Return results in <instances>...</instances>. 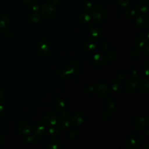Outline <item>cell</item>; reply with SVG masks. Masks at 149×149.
<instances>
[{"mask_svg":"<svg viewBox=\"0 0 149 149\" xmlns=\"http://www.w3.org/2000/svg\"><path fill=\"white\" fill-rule=\"evenodd\" d=\"M91 20V17L90 15L87 13H83L79 16V21L81 24H87Z\"/></svg>","mask_w":149,"mask_h":149,"instance_id":"19","label":"cell"},{"mask_svg":"<svg viewBox=\"0 0 149 149\" xmlns=\"http://www.w3.org/2000/svg\"><path fill=\"white\" fill-rule=\"evenodd\" d=\"M105 107L110 109H113L116 107V103L114 100L112 98H108L106 100L105 102Z\"/></svg>","mask_w":149,"mask_h":149,"instance_id":"23","label":"cell"},{"mask_svg":"<svg viewBox=\"0 0 149 149\" xmlns=\"http://www.w3.org/2000/svg\"><path fill=\"white\" fill-rule=\"evenodd\" d=\"M101 116H102V118H104V119H108L110 116H111V113L109 112L108 111H104L102 112L101 113Z\"/></svg>","mask_w":149,"mask_h":149,"instance_id":"38","label":"cell"},{"mask_svg":"<svg viewBox=\"0 0 149 149\" xmlns=\"http://www.w3.org/2000/svg\"><path fill=\"white\" fill-rule=\"evenodd\" d=\"M59 134V130L57 127H52L48 130V135L50 137H55Z\"/></svg>","mask_w":149,"mask_h":149,"instance_id":"25","label":"cell"},{"mask_svg":"<svg viewBox=\"0 0 149 149\" xmlns=\"http://www.w3.org/2000/svg\"><path fill=\"white\" fill-rule=\"evenodd\" d=\"M2 96H3V93L1 90H0V101H1V100L2 99Z\"/></svg>","mask_w":149,"mask_h":149,"instance_id":"49","label":"cell"},{"mask_svg":"<svg viewBox=\"0 0 149 149\" xmlns=\"http://www.w3.org/2000/svg\"><path fill=\"white\" fill-rule=\"evenodd\" d=\"M93 18L97 21H101L105 19L107 15V11L102 6L95 8L92 13Z\"/></svg>","mask_w":149,"mask_h":149,"instance_id":"3","label":"cell"},{"mask_svg":"<svg viewBox=\"0 0 149 149\" xmlns=\"http://www.w3.org/2000/svg\"><path fill=\"white\" fill-rule=\"evenodd\" d=\"M18 131L24 135H27L30 133L31 127L27 122H22L17 126Z\"/></svg>","mask_w":149,"mask_h":149,"instance_id":"9","label":"cell"},{"mask_svg":"<svg viewBox=\"0 0 149 149\" xmlns=\"http://www.w3.org/2000/svg\"><path fill=\"white\" fill-rule=\"evenodd\" d=\"M143 136L139 132L132 133L129 137V142L130 144L134 147L139 146L143 142Z\"/></svg>","mask_w":149,"mask_h":149,"instance_id":"2","label":"cell"},{"mask_svg":"<svg viewBox=\"0 0 149 149\" xmlns=\"http://www.w3.org/2000/svg\"><path fill=\"white\" fill-rule=\"evenodd\" d=\"M69 137L71 139H76L77 137L78 133L76 130L71 129L68 132Z\"/></svg>","mask_w":149,"mask_h":149,"instance_id":"30","label":"cell"},{"mask_svg":"<svg viewBox=\"0 0 149 149\" xmlns=\"http://www.w3.org/2000/svg\"><path fill=\"white\" fill-rule=\"evenodd\" d=\"M146 123V120L141 116H136L133 119V124L138 129H141L144 127Z\"/></svg>","mask_w":149,"mask_h":149,"instance_id":"11","label":"cell"},{"mask_svg":"<svg viewBox=\"0 0 149 149\" xmlns=\"http://www.w3.org/2000/svg\"><path fill=\"white\" fill-rule=\"evenodd\" d=\"M59 76H61V77H65L66 76H68V74H67V72H66V69H61L59 71Z\"/></svg>","mask_w":149,"mask_h":149,"instance_id":"40","label":"cell"},{"mask_svg":"<svg viewBox=\"0 0 149 149\" xmlns=\"http://www.w3.org/2000/svg\"><path fill=\"white\" fill-rule=\"evenodd\" d=\"M149 79L148 77L143 78L140 84V90L144 93H147L149 91Z\"/></svg>","mask_w":149,"mask_h":149,"instance_id":"16","label":"cell"},{"mask_svg":"<svg viewBox=\"0 0 149 149\" xmlns=\"http://www.w3.org/2000/svg\"><path fill=\"white\" fill-rule=\"evenodd\" d=\"M112 88L115 93H120L122 91V85L119 81L115 80L112 84Z\"/></svg>","mask_w":149,"mask_h":149,"instance_id":"21","label":"cell"},{"mask_svg":"<svg viewBox=\"0 0 149 149\" xmlns=\"http://www.w3.org/2000/svg\"><path fill=\"white\" fill-rule=\"evenodd\" d=\"M66 106V101L63 98H59L55 101L54 107L58 111H61L65 108Z\"/></svg>","mask_w":149,"mask_h":149,"instance_id":"20","label":"cell"},{"mask_svg":"<svg viewBox=\"0 0 149 149\" xmlns=\"http://www.w3.org/2000/svg\"><path fill=\"white\" fill-rule=\"evenodd\" d=\"M1 119H0V124H1Z\"/></svg>","mask_w":149,"mask_h":149,"instance_id":"52","label":"cell"},{"mask_svg":"<svg viewBox=\"0 0 149 149\" xmlns=\"http://www.w3.org/2000/svg\"><path fill=\"white\" fill-rule=\"evenodd\" d=\"M5 144V139L3 137L0 135V147H2Z\"/></svg>","mask_w":149,"mask_h":149,"instance_id":"45","label":"cell"},{"mask_svg":"<svg viewBox=\"0 0 149 149\" xmlns=\"http://www.w3.org/2000/svg\"><path fill=\"white\" fill-rule=\"evenodd\" d=\"M84 47L89 51H94L97 48V44L91 40H87L84 42Z\"/></svg>","mask_w":149,"mask_h":149,"instance_id":"17","label":"cell"},{"mask_svg":"<svg viewBox=\"0 0 149 149\" xmlns=\"http://www.w3.org/2000/svg\"><path fill=\"white\" fill-rule=\"evenodd\" d=\"M46 132V128L44 126L41 124H37L34 126L33 129V133L34 136H41L45 134Z\"/></svg>","mask_w":149,"mask_h":149,"instance_id":"10","label":"cell"},{"mask_svg":"<svg viewBox=\"0 0 149 149\" xmlns=\"http://www.w3.org/2000/svg\"><path fill=\"white\" fill-rule=\"evenodd\" d=\"M139 2H141V3H143V2H144L146 0H137Z\"/></svg>","mask_w":149,"mask_h":149,"instance_id":"51","label":"cell"},{"mask_svg":"<svg viewBox=\"0 0 149 149\" xmlns=\"http://www.w3.org/2000/svg\"><path fill=\"white\" fill-rule=\"evenodd\" d=\"M101 48L104 49V50H107L109 49V45L108 43L107 42H104V43H102L101 44Z\"/></svg>","mask_w":149,"mask_h":149,"instance_id":"41","label":"cell"},{"mask_svg":"<svg viewBox=\"0 0 149 149\" xmlns=\"http://www.w3.org/2000/svg\"><path fill=\"white\" fill-rule=\"evenodd\" d=\"M42 121L45 125L48 126H54L57 122L56 117L52 114H48L47 115H45L43 118Z\"/></svg>","mask_w":149,"mask_h":149,"instance_id":"5","label":"cell"},{"mask_svg":"<svg viewBox=\"0 0 149 149\" xmlns=\"http://www.w3.org/2000/svg\"><path fill=\"white\" fill-rule=\"evenodd\" d=\"M116 77L118 80H123L126 77L125 73L123 70H119L116 74Z\"/></svg>","mask_w":149,"mask_h":149,"instance_id":"31","label":"cell"},{"mask_svg":"<svg viewBox=\"0 0 149 149\" xmlns=\"http://www.w3.org/2000/svg\"><path fill=\"white\" fill-rule=\"evenodd\" d=\"M5 36H7V37H10L11 36V34H12L11 31L9 30H6L5 32Z\"/></svg>","mask_w":149,"mask_h":149,"instance_id":"47","label":"cell"},{"mask_svg":"<svg viewBox=\"0 0 149 149\" xmlns=\"http://www.w3.org/2000/svg\"><path fill=\"white\" fill-rule=\"evenodd\" d=\"M139 11L143 13H147L148 12V6L146 4H139L137 6Z\"/></svg>","mask_w":149,"mask_h":149,"instance_id":"26","label":"cell"},{"mask_svg":"<svg viewBox=\"0 0 149 149\" xmlns=\"http://www.w3.org/2000/svg\"><path fill=\"white\" fill-rule=\"evenodd\" d=\"M35 138L33 135H29L26 137V141L27 144H32L34 142Z\"/></svg>","mask_w":149,"mask_h":149,"instance_id":"33","label":"cell"},{"mask_svg":"<svg viewBox=\"0 0 149 149\" xmlns=\"http://www.w3.org/2000/svg\"><path fill=\"white\" fill-rule=\"evenodd\" d=\"M4 110V107L2 104H0V113H2Z\"/></svg>","mask_w":149,"mask_h":149,"instance_id":"48","label":"cell"},{"mask_svg":"<svg viewBox=\"0 0 149 149\" xmlns=\"http://www.w3.org/2000/svg\"><path fill=\"white\" fill-rule=\"evenodd\" d=\"M40 9V6L38 4H34L32 6V9L34 12H37Z\"/></svg>","mask_w":149,"mask_h":149,"instance_id":"44","label":"cell"},{"mask_svg":"<svg viewBox=\"0 0 149 149\" xmlns=\"http://www.w3.org/2000/svg\"><path fill=\"white\" fill-rule=\"evenodd\" d=\"M130 75L133 79H137V78H138V77L139 76V72L136 69H132L130 71Z\"/></svg>","mask_w":149,"mask_h":149,"instance_id":"34","label":"cell"},{"mask_svg":"<svg viewBox=\"0 0 149 149\" xmlns=\"http://www.w3.org/2000/svg\"><path fill=\"white\" fill-rule=\"evenodd\" d=\"M24 2H26V3H29V2H30L31 0H22Z\"/></svg>","mask_w":149,"mask_h":149,"instance_id":"50","label":"cell"},{"mask_svg":"<svg viewBox=\"0 0 149 149\" xmlns=\"http://www.w3.org/2000/svg\"><path fill=\"white\" fill-rule=\"evenodd\" d=\"M136 26L140 29H144L147 28L149 25V17L147 15H141L139 16L136 20Z\"/></svg>","mask_w":149,"mask_h":149,"instance_id":"4","label":"cell"},{"mask_svg":"<svg viewBox=\"0 0 149 149\" xmlns=\"http://www.w3.org/2000/svg\"><path fill=\"white\" fill-rule=\"evenodd\" d=\"M41 19V15L38 12H33L30 16V19L33 23H38Z\"/></svg>","mask_w":149,"mask_h":149,"instance_id":"24","label":"cell"},{"mask_svg":"<svg viewBox=\"0 0 149 149\" xmlns=\"http://www.w3.org/2000/svg\"><path fill=\"white\" fill-rule=\"evenodd\" d=\"M56 12V8L55 6L52 3H44L41 9V13L45 17H51L55 15Z\"/></svg>","mask_w":149,"mask_h":149,"instance_id":"1","label":"cell"},{"mask_svg":"<svg viewBox=\"0 0 149 149\" xmlns=\"http://www.w3.org/2000/svg\"><path fill=\"white\" fill-rule=\"evenodd\" d=\"M94 90H95L94 87L93 86H88L85 89L86 92L87 93H88V94H92V93H93L94 92Z\"/></svg>","mask_w":149,"mask_h":149,"instance_id":"37","label":"cell"},{"mask_svg":"<svg viewBox=\"0 0 149 149\" xmlns=\"http://www.w3.org/2000/svg\"><path fill=\"white\" fill-rule=\"evenodd\" d=\"M149 46V44H148V43L147 42V44L146 45V46L144 47V49H145V51H146V52L147 53V54H149V52H148V51H149V48H148V47Z\"/></svg>","mask_w":149,"mask_h":149,"instance_id":"46","label":"cell"},{"mask_svg":"<svg viewBox=\"0 0 149 149\" xmlns=\"http://www.w3.org/2000/svg\"><path fill=\"white\" fill-rule=\"evenodd\" d=\"M9 24V19L6 16H3L0 18V27L2 29L6 28Z\"/></svg>","mask_w":149,"mask_h":149,"instance_id":"22","label":"cell"},{"mask_svg":"<svg viewBox=\"0 0 149 149\" xmlns=\"http://www.w3.org/2000/svg\"><path fill=\"white\" fill-rule=\"evenodd\" d=\"M93 59L94 63L97 65H102L105 61V58L104 55L101 53H97L94 54Z\"/></svg>","mask_w":149,"mask_h":149,"instance_id":"14","label":"cell"},{"mask_svg":"<svg viewBox=\"0 0 149 149\" xmlns=\"http://www.w3.org/2000/svg\"><path fill=\"white\" fill-rule=\"evenodd\" d=\"M138 87V83L134 80H131L126 86V91L128 93H131L136 91Z\"/></svg>","mask_w":149,"mask_h":149,"instance_id":"15","label":"cell"},{"mask_svg":"<svg viewBox=\"0 0 149 149\" xmlns=\"http://www.w3.org/2000/svg\"><path fill=\"white\" fill-rule=\"evenodd\" d=\"M107 56L109 59H113L115 56V52L113 51H110L107 53Z\"/></svg>","mask_w":149,"mask_h":149,"instance_id":"39","label":"cell"},{"mask_svg":"<svg viewBox=\"0 0 149 149\" xmlns=\"http://www.w3.org/2000/svg\"><path fill=\"white\" fill-rule=\"evenodd\" d=\"M147 42L146 37L143 35L138 36L135 40V45L138 48H144Z\"/></svg>","mask_w":149,"mask_h":149,"instance_id":"12","label":"cell"},{"mask_svg":"<svg viewBox=\"0 0 149 149\" xmlns=\"http://www.w3.org/2000/svg\"><path fill=\"white\" fill-rule=\"evenodd\" d=\"M49 44L46 41H41L38 45V50L40 54L46 55L49 51Z\"/></svg>","mask_w":149,"mask_h":149,"instance_id":"6","label":"cell"},{"mask_svg":"<svg viewBox=\"0 0 149 149\" xmlns=\"http://www.w3.org/2000/svg\"><path fill=\"white\" fill-rule=\"evenodd\" d=\"M125 14L128 17H133L136 15V11L133 8H127L125 10Z\"/></svg>","mask_w":149,"mask_h":149,"instance_id":"27","label":"cell"},{"mask_svg":"<svg viewBox=\"0 0 149 149\" xmlns=\"http://www.w3.org/2000/svg\"><path fill=\"white\" fill-rule=\"evenodd\" d=\"M143 71L146 76H148L149 74V63L146 62L143 66Z\"/></svg>","mask_w":149,"mask_h":149,"instance_id":"35","label":"cell"},{"mask_svg":"<svg viewBox=\"0 0 149 149\" xmlns=\"http://www.w3.org/2000/svg\"><path fill=\"white\" fill-rule=\"evenodd\" d=\"M93 7V3L90 1H87L84 4V8L87 12H91Z\"/></svg>","mask_w":149,"mask_h":149,"instance_id":"29","label":"cell"},{"mask_svg":"<svg viewBox=\"0 0 149 149\" xmlns=\"http://www.w3.org/2000/svg\"><path fill=\"white\" fill-rule=\"evenodd\" d=\"M79 65L76 62H72L69 64L66 69L68 75H75L79 71Z\"/></svg>","mask_w":149,"mask_h":149,"instance_id":"7","label":"cell"},{"mask_svg":"<svg viewBox=\"0 0 149 149\" xmlns=\"http://www.w3.org/2000/svg\"><path fill=\"white\" fill-rule=\"evenodd\" d=\"M98 93L101 95H107L109 93V88L105 83L100 84L97 88Z\"/></svg>","mask_w":149,"mask_h":149,"instance_id":"13","label":"cell"},{"mask_svg":"<svg viewBox=\"0 0 149 149\" xmlns=\"http://www.w3.org/2000/svg\"><path fill=\"white\" fill-rule=\"evenodd\" d=\"M59 117L62 118V119H65L67 118L68 117V113L66 112H61L59 115Z\"/></svg>","mask_w":149,"mask_h":149,"instance_id":"42","label":"cell"},{"mask_svg":"<svg viewBox=\"0 0 149 149\" xmlns=\"http://www.w3.org/2000/svg\"><path fill=\"white\" fill-rule=\"evenodd\" d=\"M48 148L49 149H61L62 146L61 144L56 141L52 142L48 144Z\"/></svg>","mask_w":149,"mask_h":149,"instance_id":"28","label":"cell"},{"mask_svg":"<svg viewBox=\"0 0 149 149\" xmlns=\"http://www.w3.org/2000/svg\"><path fill=\"white\" fill-rule=\"evenodd\" d=\"M118 3L122 7L127 6L130 2V0H117Z\"/></svg>","mask_w":149,"mask_h":149,"instance_id":"32","label":"cell"},{"mask_svg":"<svg viewBox=\"0 0 149 149\" xmlns=\"http://www.w3.org/2000/svg\"><path fill=\"white\" fill-rule=\"evenodd\" d=\"M84 119L83 116L80 113H76L74 114L72 119V124L76 127H79L81 126L84 123Z\"/></svg>","mask_w":149,"mask_h":149,"instance_id":"8","label":"cell"},{"mask_svg":"<svg viewBox=\"0 0 149 149\" xmlns=\"http://www.w3.org/2000/svg\"><path fill=\"white\" fill-rule=\"evenodd\" d=\"M90 34L91 37L94 39H98L101 36V30L95 27H91L90 31Z\"/></svg>","mask_w":149,"mask_h":149,"instance_id":"18","label":"cell"},{"mask_svg":"<svg viewBox=\"0 0 149 149\" xmlns=\"http://www.w3.org/2000/svg\"><path fill=\"white\" fill-rule=\"evenodd\" d=\"M140 53L139 52V51L138 50H134V51L133 52V54H132V56H133V58H136L139 57L140 56Z\"/></svg>","mask_w":149,"mask_h":149,"instance_id":"43","label":"cell"},{"mask_svg":"<svg viewBox=\"0 0 149 149\" xmlns=\"http://www.w3.org/2000/svg\"><path fill=\"white\" fill-rule=\"evenodd\" d=\"M62 127L64 129H68L69 128L70 126V125H71V123L69 120H64L62 122Z\"/></svg>","mask_w":149,"mask_h":149,"instance_id":"36","label":"cell"}]
</instances>
